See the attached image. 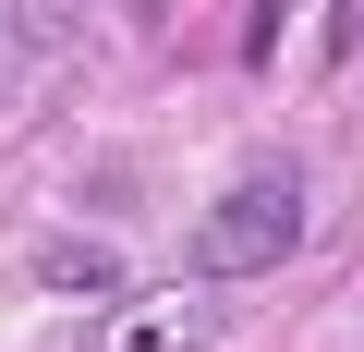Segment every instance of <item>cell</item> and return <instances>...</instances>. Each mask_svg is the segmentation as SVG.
Here are the masks:
<instances>
[{"label": "cell", "mask_w": 364, "mask_h": 352, "mask_svg": "<svg viewBox=\"0 0 364 352\" xmlns=\"http://www.w3.org/2000/svg\"><path fill=\"white\" fill-rule=\"evenodd\" d=\"M304 255V170L291 158H255L243 183L195 219V279H267Z\"/></svg>", "instance_id": "1"}, {"label": "cell", "mask_w": 364, "mask_h": 352, "mask_svg": "<svg viewBox=\"0 0 364 352\" xmlns=\"http://www.w3.org/2000/svg\"><path fill=\"white\" fill-rule=\"evenodd\" d=\"M207 340H219L207 292H146V304H109L85 328V352H207Z\"/></svg>", "instance_id": "2"}, {"label": "cell", "mask_w": 364, "mask_h": 352, "mask_svg": "<svg viewBox=\"0 0 364 352\" xmlns=\"http://www.w3.org/2000/svg\"><path fill=\"white\" fill-rule=\"evenodd\" d=\"M37 279H49V292H109L122 267H109L97 243H49V255H37Z\"/></svg>", "instance_id": "3"}, {"label": "cell", "mask_w": 364, "mask_h": 352, "mask_svg": "<svg viewBox=\"0 0 364 352\" xmlns=\"http://www.w3.org/2000/svg\"><path fill=\"white\" fill-rule=\"evenodd\" d=\"M73 13L85 0H25V49H73Z\"/></svg>", "instance_id": "4"}, {"label": "cell", "mask_w": 364, "mask_h": 352, "mask_svg": "<svg viewBox=\"0 0 364 352\" xmlns=\"http://www.w3.org/2000/svg\"><path fill=\"white\" fill-rule=\"evenodd\" d=\"M328 49H364V0H328Z\"/></svg>", "instance_id": "5"}]
</instances>
